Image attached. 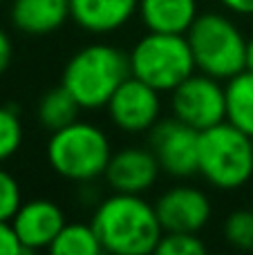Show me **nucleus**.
I'll return each instance as SVG.
<instances>
[{
	"label": "nucleus",
	"instance_id": "nucleus-1",
	"mask_svg": "<svg viewBox=\"0 0 253 255\" xmlns=\"http://www.w3.org/2000/svg\"><path fill=\"white\" fill-rule=\"evenodd\" d=\"M92 226L103 251L115 255L155 253L164 235L155 204L130 193H112L101 199L92 215Z\"/></svg>",
	"mask_w": 253,
	"mask_h": 255
},
{
	"label": "nucleus",
	"instance_id": "nucleus-2",
	"mask_svg": "<svg viewBox=\"0 0 253 255\" xmlns=\"http://www.w3.org/2000/svg\"><path fill=\"white\" fill-rule=\"evenodd\" d=\"M130 74V56L115 45L94 43L72 54L65 63L61 83L83 110L106 108Z\"/></svg>",
	"mask_w": 253,
	"mask_h": 255
},
{
	"label": "nucleus",
	"instance_id": "nucleus-3",
	"mask_svg": "<svg viewBox=\"0 0 253 255\" xmlns=\"http://www.w3.org/2000/svg\"><path fill=\"white\" fill-rule=\"evenodd\" d=\"M45 152L47 163L58 177L74 184H92L106 175L112 145L99 126L76 119L74 124L52 132Z\"/></svg>",
	"mask_w": 253,
	"mask_h": 255
},
{
	"label": "nucleus",
	"instance_id": "nucleus-4",
	"mask_svg": "<svg viewBox=\"0 0 253 255\" xmlns=\"http://www.w3.org/2000/svg\"><path fill=\"white\" fill-rule=\"evenodd\" d=\"M195 67L218 81H229L247 70V38L229 16L200 13L186 31Z\"/></svg>",
	"mask_w": 253,
	"mask_h": 255
},
{
	"label": "nucleus",
	"instance_id": "nucleus-5",
	"mask_svg": "<svg viewBox=\"0 0 253 255\" xmlns=\"http://www.w3.org/2000/svg\"><path fill=\"white\" fill-rule=\"evenodd\" d=\"M202 177L218 190H238L253 177V136L229 121L200 132Z\"/></svg>",
	"mask_w": 253,
	"mask_h": 255
},
{
	"label": "nucleus",
	"instance_id": "nucleus-6",
	"mask_svg": "<svg viewBox=\"0 0 253 255\" xmlns=\"http://www.w3.org/2000/svg\"><path fill=\"white\" fill-rule=\"evenodd\" d=\"M130 74L159 92H173L197 72L186 34L148 31L130 49Z\"/></svg>",
	"mask_w": 253,
	"mask_h": 255
},
{
	"label": "nucleus",
	"instance_id": "nucleus-7",
	"mask_svg": "<svg viewBox=\"0 0 253 255\" xmlns=\"http://www.w3.org/2000/svg\"><path fill=\"white\" fill-rule=\"evenodd\" d=\"M170 110L173 117L195 130L227 121V85L202 72H193L186 81L170 92Z\"/></svg>",
	"mask_w": 253,
	"mask_h": 255
},
{
	"label": "nucleus",
	"instance_id": "nucleus-8",
	"mask_svg": "<svg viewBox=\"0 0 253 255\" xmlns=\"http://www.w3.org/2000/svg\"><path fill=\"white\" fill-rule=\"evenodd\" d=\"M150 150L170 177H191L200 168V130L175 117L157 121L150 128Z\"/></svg>",
	"mask_w": 253,
	"mask_h": 255
},
{
	"label": "nucleus",
	"instance_id": "nucleus-9",
	"mask_svg": "<svg viewBox=\"0 0 253 255\" xmlns=\"http://www.w3.org/2000/svg\"><path fill=\"white\" fill-rule=\"evenodd\" d=\"M159 94V90L150 88L148 83L134 79V76H128L106 106L110 121L121 132H128V134L150 130L161 115Z\"/></svg>",
	"mask_w": 253,
	"mask_h": 255
},
{
	"label": "nucleus",
	"instance_id": "nucleus-10",
	"mask_svg": "<svg viewBox=\"0 0 253 255\" xmlns=\"http://www.w3.org/2000/svg\"><path fill=\"white\" fill-rule=\"evenodd\" d=\"M164 233H200L211 222L213 206L204 190L195 186H175L155 202Z\"/></svg>",
	"mask_w": 253,
	"mask_h": 255
},
{
	"label": "nucleus",
	"instance_id": "nucleus-11",
	"mask_svg": "<svg viewBox=\"0 0 253 255\" xmlns=\"http://www.w3.org/2000/svg\"><path fill=\"white\" fill-rule=\"evenodd\" d=\"M159 172L161 166L152 150L130 145V148H121L112 152L103 177L112 188V193L143 195L157 184Z\"/></svg>",
	"mask_w": 253,
	"mask_h": 255
},
{
	"label": "nucleus",
	"instance_id": "nucleus-12",
	"mask_svg": "<svg viewBox=\"0 0 253 255\" xmlns=\"http://www.w3.org/2000/svg\"><path fill=\"white\" fill-rule=\"evenodd\" d=\"M11 226L25 253L40 251V249L52 247L56 235L65 226V215L61 206L52 199H29L20 204L16 215L11 217Z\"/></svg>",
	"mask_w": 253,
	"mask_h": 255
},
{
	"label": "nucleus",
	"instance_id": "nucleus-13",
	"mask_svg": "<svg viewBox=\"0 0 253 255\" xmlns=\"http://www.w3.org/2000/svg\"><path fill=\"white\" fill-rule=\"evenodd\" d=\"M139 0H70V16L90 34H112L128 25Z\"/></svg>",
	"mask_w": 253,
	"mask_h": 255
},
{
	"label": "nucleus",
	"instance_id": "nucleus-14",
	"mask_svg": "<svg viewBox=\"0 0 253 255\" xmlns=\"http://www.w3.org/2000/svg\"><path fill=\"white\" fill-rule=\"evenodd\" d=\"M9 16L18 31L45 36L65 25L70 18V0H13Z\"/></svg>",
	"mask_w": 253,
	"mask_h": 255
},
{
	"label": "nucleus",
	"instance_id": "nucleus-15",
	"mask_svg": "<svg viewBox=\"0 0 253 255\" xmlns=\"http://www.w3.org/2000/svg\"><path fill=\"white\" fill-rule=\"evenodd\" d=\"M137 13L148 31L161 34H186L200 16L197 0H139Z\"/></svg>",
	"mask_w": 253,
	"mask_h": 255
},
{
	"label": "nucleus",
	"instance_id": "nucleus-16",
	"mask_svg": "<svg viewBox=\"0 0 253 255\" xmlns=\"http://www.w3.org/2000/svg\"><path fill=\"white\" fill-rule=\"evenodd\" d=\"M227 121L253 136V70L227 81Z\"/></svg>",
	"mask_w": 253,
	"mask_h": 255
},
{
	"label": "nucleus",
	"instance_id": "nucleus-17",
	"mask_svg": "<svg viewBox=\"0 0 253 255\" xmlns=\"http://www.w3.org/2000/svg\"><path fill=\"white\" fill-rule=\"evenodd\" d=\"M81 110H83V108L79 106V101H76L70 94V90L61 83L58 88L47 90V92L40 97L36 115H38V121L45 130L56 132V130H61V128L74 124V121L79 119Z\"/></svg>",
	"mask_w": 253,
	"mask_h": 255
},
{
	"label": "nucleus",
	"instance_id": "nucleus-18",
	"mask_svg": "<svg viewBox=\"0 0 253 255\" xmlns=\"http://www.w3.org/2000/svg\"><path fill=\"white\" fill-rule=\"evenodd\" d=\"M49 251L56 255H99L103 253V244L92 222L90 224H65L52 242Z\"/></svg>",
	"mask_w": 253,
	"mask_h": 255
},
{
	"label": "nucleus",
	"instance_id": "nucleus-19",
	"mask_svg": "<svg viewBox=\"0 0 253 255\" xmlns=\"http://www.w3.org/2000/svg\"><path fill=\"white\" fill-rule=\"evenodd\" d=\"M222 231L231 247L240 249V251H253V211L249 208L233 211L224 220Z\"/></svg>",
	"mask_w": 253,
	"mask_h": 255
},
{
	"label": "nucleus",
	"instance_id": "nucleus-20",
	"mask_svg": "<svg viewBox=\"0 0 253 255\" xmlns=\"http://www.w3.org/2000/svg\"><path fill=\"white\" fill-rule=\"evenodd\" d=\"M22 145V124L20 117L11 108H0V163L20 150Z\"/></svg>",
	"mask_w": 253,
	"mask_h": 255
},
{
	"label": "nucleus",
	"instance_id": "nucleus-21",
	"mask_svg": "<svg viewBox=\"0 0 253 255\" xmlns=\"http://www.w3.org/2000/svg\"><path fill=\"white\" fill-rule=\"evenodd\" d=\"M159 255H204L206 244L200 233H164L157 244Z\"/></svg>",
	"mask_w": 253,
	"mask_h": 255
},
{
	"label": "nucleus",
	"instance_id": "nucleus-22",
	"mask_svg": "<svg viewBox=\"0 0 253 255\" xmlns=\"http://www.w3.org/2000/svg\"><path fill=\"white\" fill-rule=\"evenodd\" d=\"M22 204L20 186H18L16 177L0 168V222H11L16 211Z\"/></svg>",
	"mask_w": 253,
	"mask_h": 255
},
{
	"label": "nucleus",
	"instance_id": "nucleus-23",
	"mask_svg": "<svg viewBox=\"0 0 253 255\" xmlns=\"http://www.w3.org/2000/svg\"><path fill=\"white\" fill-rule=\"evenodd\" d=\"M25 253L11 222H0V255H18Z\"/></svg>",
	"mask_w": 253,
	"mask_h": 255
},
{
	"label": "nucleus",
	"instance_id": "nucleus-24",
	"mask_svg": "<svg viewBox=\"0 0 253 255\" xmlns=\"http://www.w3.org/2000/svg\"><path fill=\"white\" fill-rule=\"evenodd\" d=\"M11 54H13V47H11V40H9L7 31L0 27V74L9 67L11 63Z\"/></svg>",
	"mask_w": 253,
	"mask_h": 255
},
{
	"label": "nucleus",
	"instance_id": "nucleus-25",
	"mask_svg": "<svg viewBox=\"0 0 253 255\" xmlns=\"http://www.w3.org/2000/svg\"><path fill=\"white\" fill-rule=\"evenodd\" d=\"M220 4L238 16H253V0H220Z\"/></svg>",
	"mask_w": 253,
	"mask_h": 255
},
{
	"label": "nucleus",
	"instance_id": "nucleus-26",
	"mask_svg": "<svg viewBox=\"0 0 253 255\" xmlns=\"http://www.w3.org/2000/svg\"><path fill=\"white\" fill-rule=\"evenodd\" d=\"M247 70H253V34L247 38Z\"/></svg>",
	"mask_w": 253,
	"mask_h": 255
},
{
	"label": "nucleus",
	"instance_id": "nucleus-27",
	"mask_svg": "<svg viewBox=\"0 0 253 255\" xmlns=\"http://www.w3.org/2000/svg\"><path fill=\"white\" fill-rule=\"evenodd\" d=\"M0 2H2V0H0Z\"/></svg>",
	"mask_w": 253,
	"mask_h": 255
}]
</instances>
